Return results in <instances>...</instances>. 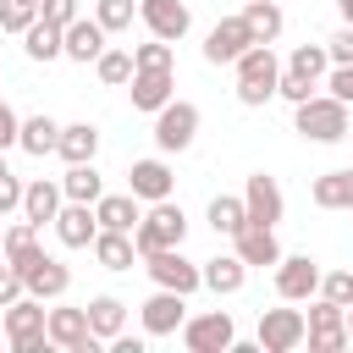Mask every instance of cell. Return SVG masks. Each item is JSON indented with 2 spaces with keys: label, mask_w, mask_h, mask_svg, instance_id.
<instances>
[{
  "label": "cell",
  "mask_w": 353,
  "mask_h": 353,
  "mask_svg": "<svg viewBox=\"0 0 353 353\" xmlns=\"http://www.w3.org/2000/svg\"><path fill=\"white\" fill-rule=\"evenodd\" d=\"M276 83H281L276 50H270V44H248V50L237 55V99H243L248 110H259V105L276 99Z\"/></svg>",
  "instance_id": "6da1fadb"
},
{
  "label": "cell",
  "mask_w": 353,
  "mask_h": 353,
  "mask_svg": "<svg viewBox=\"0 0 353 353\" xmlns=\"http://www.w3.org/2000/svg\"><path fill=\"white\" fill-rule=\"evenodd\" d=\"M292 127L309 143H336V138H347V105L336 94H309L303 105H292Z\"/></svg>",
  "instance_id": "7a4b0ae2"
},
{
  "label": "cell",
  "mask_w": 353,
  "mask_h": 353,
  "mask_svg": "<svg viewBox=\"0 0 353 353\" xmlns=\"http://www.w3.org/2000/svg\"><path fill=\"white\" fill-rule=\"evenodd\" d=\"M6 342L17 353H44L50 347V309H44V298L22 292L17 303H6Z\"/></svg>",
  "instance_id": "3957f363"
},
{
  "label": "cell",
  "mask_w": 353,
  "mask_h": 353,
  "mask_svg": "<svg viewBox=\"0 0 353 353\" xmlns=\"http://www.w3.org/2000/svg\"><path fill=\"white\" fill-rule=\"evenodd\" d=\"M182 237H188V215H182V204H171V199H154V204H149V215L132 226L138 254H154V248H182Z\"/></svg>",
  "instance_id": "277c9868"
},
{
  "label": "cell",
  "mask_w": 353,
  "mask_h": 353,
  "mask_svg": "<svg viewBox=\"0 0 353 353\" xmlns=\"http://www.w3.org/2000/svg\"><path fill=\"white\" fill-rule=\"evenodd\" d=\"M6 259L22 270V281H28L33 298H61V292L72 287V270H66L55 254H44L39 243H28V248H17V254H6Z\"/></svg>",
  "instance_id": "5b68a950"
},
{
  "label": "cell",
  "mask_w": 353,
  "mask_h": 353,
  "mask_svg": "<svg viewBox=\"0 0 353 353\" xmlns=\"http://www.w3.org/2000/svg\"><path fill=\"white\" fill-rule=\"evenodd\" d=\"M193 138H199V105L193 99H171V105L154 110V143H160V154H182Z\"/></svg>",
  "instance_id": "8992f818"
},
{
  "label": "cell",
  "mask_w": 353,
  "mask_h": 353,
  "mask_svg": "<svg viewBox=\"0 0 353 353\" xmlns=\"http://www.w3.org/2000/svg\"><path fill=\"white\" fill-rule=\"evenodd\" d=\"M182 342H188V353H232L237 347V325H232L226 309H210V314L182 320Z\"/></svg>",
  "instance_id": "52a82bcc"
},
{
  "label": "cell",
  "mask_w": 353,
  "mask_h": 353,
  "mask_svg": "<svg viewBox=\"0 0 353 353\" xmlns=\"http://www.w3.org/2000/svg\"><path fill=\"white\" fill-rule=\"evenodd\" d=\"M143 270L154 276V287H171V292L204 287V265H193L182 248H154V254H143Z\"/></svg>",
  "instance_id": "ba28073f"
},
{
  "label": "cell",
  "mask_w": 353,
  "mask_h": 353,
  "mask_svg": "<svg viewBox=\"0 0 353 353\" xmlns=\"http://www.w3.org/2000/svg\"><path fill=\"white\" fill-rule=\"evenodd\" d=\"M303 320H309V331H303L309 353H342V347H347V309H342V303L320 298Z\"/></svg>",
  "instance_id": "9c48e42d"
},
{
  "label": "cell",
  "mask_w": 353,
  "mask_h": 353,
  "mask_svg": "<svg viewBox=\"0 0 353 353\" xmlns=\"http://www.w3.org/2000/svg\"><path fill=\"white\" fill-rule=\"evenodd\" d=\"M320 265L309 259V254H281L276 259V292L287 298V303H303V298H314L320 292Z\"/></svg>",
  "instance_id": "30bf717a"
},
{
  "label": "cell",
  "mask_w": 353,
  "mask_h": 353,
  "mask_svg": "<svg viewBox=\"0 0 353 353\" xmlns=\"http://www.w3.org/2000/svg\"><path fill=\"white\" fill-rule=\"evenodd\" d=\"M254 44V33H248V22L243 17H221L210 33H204V61L210 66H237V55Z\"/></svg>",
  "instance_id": "8fae6325"
},
{
  "label": "cell",
  "mask_w": 353,
  "mask_h": 353,
  "mask_svg": "<svg viewBox=\"0 0 353 353\" xmlns=\"http://www.w3.org/2000/svg\"><path fill=\"white\" fill-rule=\"evenodd\" d=\"M303 331H309V320H303L298 309H265V314H259V347H265V353H292V347H303Z\"/></svg>",
  "instance_id": "7c38bea8"
},
{
  "label": "cell",
  "mask_w": 353,
  "mask_h": 353,
  "mask_svg": "<svg viewBox=\"0 0 353 353\" xmlns=\"http://www.w3.org/2000/svg\"><path fill=\"white\" fill-rule=\"evenodd\" d=\"M243 204H248V226H276V221H281V210H287L281 182H276V176H265V171H254V176H248Z\"/></svg>",
  "instance_id": "4fadbf2b"
},
{
  "label": "cell",
  "mask_w": 353,
  "mask_h": 353,
  "mask_svg": "<svg viewBox=\"0 0 353 353\" xmlns=\"http://www.w3.org/2000/svg\"><path fill=\"white\" fill-rule=\"evenodd\" d=\"M50 342L66 353H94L99 336L88 325V309H50Z\"/></svg>",
  "instance_id": "5bb4252c"
},
{
  "label": "cell",
  "mask_w": 353,
  "mask_h": 353,
  "mask_svg": "<svg viewBox=\"0 0 353 353\" xmlns=\"http://www.w3.org/2000/svg\"><path fill=\"white\" fill-rule=\"evenodd\" d=\"M182 320H188V292L160 287V292L143 303V331H149V336H176Z\"/></svg>",
  "instance_id": "9a60e30c"
},
{
  "label": "cell",
  "mask_w": 353,
  "mask_h": 353,
  "mask_svg": "<svg viewBox=\"0 0 353 353\" xmlns=\"http://www.w3.org/2000/svg\"><path fill=\"white\" fill-rule=\"evenodd\" d=\"M55 237H61L66 248H94V237H99V215H94V204L66 199L61 215H55Z\"/></svg>",
  "instance_id": "2e32d148"
},
{
  "label": "cell",
  "mask_w": 353,
  "mask_h": 353,
  "mask_svg": "<svg viewBox=\"0 0 353 353\" xmlns=\"http://www.w3.org/2000/svg\"><path fill=\"white\" fill-rule=\"evenodd\" d=\"M138 17H143V28H149L154 39H171V44L193 28V17H188L182 0H138Z\"/></svg>",
  "instance_id": "e0dca14e"
},
{
  "label": "cell",
  "mask_w": 353,
  "mask_h": 353,
  "mask_svg": "<svg viewBox=\"0 0 353 353\" xmlns=\"http://www.w3.org/2000/svg\"><path fill=\"white\" fill-rule=\"evenodd\" d=\"M105 39H110V33L99 28V17H77V22H66V61H83V66L99 61V55L110 50Z\"/></svg>",
  "instance_id": "ac0fdd59"
},
{
  "label": "cell",
  "mask_w": 353,
  "mask_h": 353,
  "mask_svg": "<svg viewBox=\"0 0 353 353\" xmlns=\"http://www.w3.org/2000/svg\"><path fill=\"white\" fill-rule=\"evenodd\" d=\"M176 99V72H132V110H160Z\"/></svg>",
  "instance_id": "d6986e66"
},
{
  "label": "cell",
  "mask_w": 353,
  "mask_h": 353,
  "mask_svg": "<svg viewBox=\"0 0 353 353\" xmlns=\"http://www.w3.org/2000/svg\"><path fill=\"white\" fill-rule=\"evenodd\" d=\"M127 193H138L143 204L171 199V165H165V160H132V171H127Z\"/></svg>",
  "instance_id": "ffe728a7"
},
{
  "label": "cell",
  "mask_w": 353,
  "mask_h": 353,
  "mask_svg": "<svg viewBox=\"0 0 353 353\" xmlns=\"http://www.w3.org/2000/svg\"><path fill=\"white\" fill-rule=\"evenodd\" d=\"M61 204H66L61 182H44V176H33V182H28V193H22V215H28L33 226H55Z\"/></svg>",
  "instance_id": "44dd1931"
},
{
  "label": "cell",
  "mask_w": 353,
  "mask_h": 353,
  "mask_svg": "<svg viewBox=\"0 0 353 353\" xmlns=\"http://www.w3.org/2000/svg\"><path fill=\"white\" fill-rule=\"evenodd\" d=\"M232 254L243 265H276L281 259V243H276V226H243L232 237Z\"/></svg>",
  "instance_id": "7402d4cb"
},
{
  "label": "cell",
  "mask_w": 353,
  "mask_h": 353,
  "mask_svg": "<svg viewBox=\"0 0 353 353\" xmlns=\"http://www.w3.org/2000/svg\"><path fill=\"white\" fill-rule=\"evenodd\" d=\"M138 204H143L138 193H99L94 215H99V226H110V232H132V226L143 221V210H138Z\"/></svg>",
  "instance_id": "603a6c76"
},
{
  "label": "cell",
  "mask_w": 353,
  "mask_h": 353,
  "mask_svg": "<svg viewBox=\"0 0 353 353\" xmlns=\"http://www.w3.org/2000/svg\"><path fill=\"white\" fill-rule=\"evenodd\" d=\"M94 259H99L105 270H132V259H143V254H138L132 232H110V226H99V237H94Z\"/></svg>",
  "instance_id": "cb8c5ba5"
},
{
  "label": "cell",
  "mask_w": 353,
  "mask_h": 353,
  "mask_svg": "<svg viewBox=\"0 0 353 353\" xmlns=\"http://www.w3.org/2000/svg\"><path fill=\"white\" fill-rule=\"evenodd\" d=\"M243 281H248V265H243L237 254H215V259H204V287H210L215 298L243 292Z\"/></svg>",
  "instance_id": "d4e9b609"
},
{
  "label": "cell",
  "mask_w": 353,
  "mask_h": 353,
  "mask_svg": "<svg viewBox=\"0 0 353 353\" xmlns=\"http://www.w3.org/2000/svg\"><path fill=\"white\" fill-rule=\"evenodd\" d=\"M83 309H88V325H94V336H99V342H110V336H121V331H127V303H121V298L99 292V298H88Z\"/></svg>",
  "instance_id": "484cf974"
},
{
  "label": "cell",
  "mask_w": 353,
  "mask_h": 353,
  "mask_svg": "<svg viewBox=\"0 0 353 353\" xmlns=\"http://www.w3.org/2000/svg\"><path fill=\"white\" fill-rule=\"evenodd\" d=\"M55 154H61L66 165H77V160H94V154H99V127H94V121H72V127H61V143H55Z\"/></svg>",
  "instance_id": "4316f807"
},
{
  "label": "cell",
  "mask_w": 353,
  "mask_h": 353,
  "mask_svg": "<svg viewBox=\"0 0 353 353\" xmlns=\"http://www.w3.org/2000/svg\"><path fill=\"white\" fill-rule=\"evenodd\" d=\"M309 199H314L320 210H353V165H347V171H325V176H314Z\"/></svg>",
  "instance_id": "83f0119b"
},
{
  "label": "cell",
  "mask_w": 353,
  "mask_h": 353,
  "mask_svg": "<svg viewBox=\"0 0 353 353\" xmlns=\"http://www.w3.org/2000/svg\"><path fill=\"white\" fill-rule=\"evenodd\" d=\"M22 50H28V61H55V55H66V28H55V22L39 17L22 33Z\"/></svg>",
  "instance_id": "f1b7e54d"
},
{
  "label": "cell",
  "mask_w": 353,
  "mask_h": 353,
  "mask_svg": "<svg viewBox=\"0 0 353 353\" xmlns=\"http://www.w3.org/2000/svg\"><path fill=\"white\" fill-rule=\"evenodd\" d=\"M55 143H61V121L55 116H28L22 121V132H17V149H28V154H55Z\"/></svg>",
  "instance_id": "f546056e"
},
{
  "label": "cell",
  "mask_w": 353,
  "mask_h": 353,
  "mask_svg": "<svg viewBox=\"0 0 353 353\" xmlns=\"http://www.w3.org/2000/svg\"><path fill=\"white\" fill-rule=\"evenodd\" d=\"M61 193H66V199H77V204H99V193H105V176L94 171V160H77V165H66V176H61Z\"/></svg>",
  "instance_id": "4dcf8cb0"
},
{
  "label": "cell",
  "mask_w": 353,
  "mask_h": 353,
  "mask_svg": "<svg viewBox=\"0 0 353 353\" xmlns=\"http://www.w3.org/2000/svg\"><path fill=\"white\" fill-rule=\"evenodd\" d=\"M204 215H210V232H215V237H237V232L248 226V204L232 199V193H215Z\"/></svg>",
  "instance_id": "1f68e13d"
},
{
  "label": "cell",
  "mask_w": 353,
  "mask_h": 353,
  "mask_svg": "<svg viewBox=\"0 0 353 353\" xmlns=\"http://www.w3.org/2000/svg\"><path fill=\"white\" fill-rule=\"evenodd\" d=\"M243 22H248L254 44H276L287 17H281V6H276V0H248V6H243Z\"/></svg>",
  "instance_id": "d6a6232c"
},
{
  "label": "cell",
  "mask_w": 353,
  "mask_h": 353,
  "mask_svg": "<svg viewBox=\"0 0 353 353\" xmlns=\"http://www.w3.org/2000/svg\"><path fill=\"white\" fill-rule=\"evenodd\" d=\"M132 66H138V72H176V50H171V39H154V33H149V44L132 50Z\"/></svg>",
  "instance_id": "836d02e7"
},
{
  "label": "cell",
  "mask_w": 353,
  "mask_h": 353,
  "mask_svg": "<svg viewBox=\"0 0 353 353\" xmlns=\"http://www.w3.org/2000/svg\"><path fill=\"white\" fill-rule=\"evenodd\" d=\"M325 66H331L325 44H298V50L287 55V72H298V77H309V83H320V77H325Z\"/></svg>",
  "instance_id": "e575fe53"
},
{
  "label": "cell",
  "mask_w": 353,
  "mask_h": 353,
  "mask_svg": "<svg viewBox=\"0 0 353 353\" xmlns=\"http://www.w3.org/2000/svg\"><path fill=\"white\" fill-rule=\"evenodd\" d=\"M94 72H99V83H105V88H121V83H132V72H138V66H132V55H127V50H105V55L94 61Z\"/></svg>",
  "instance_id": "d590c367"
},
{
  "label": "cell",
  "mask_w": 353,
  "mask_h": 353,
  "mask_svg": "<svg viewBox=\"0 0 353 353\" xmlns=\"http://www.w3.org/2000/svg\"><path fill=\"white\" fill-rule=\"evenodd\" d=\"M39 22V0H0V28L6 33H28Z\"/></svg>",
  "instance_id": "8d00e7d4"
},
{
  "label": "cell",
  "mask_w": 353,
  "mask_h": 353,
  "mask_svg": "<svg viewBox=\"0 0 353 353\" xmlns=\"http://www.w3.org/2000/svg\"><path fill=\"white\" fill-rule=\"evenodd\" d=\"M132 0H94V17H99V28L105 33H121V28H132Z\"/></svg>",
  "instance_id": "74e56055"
},
{
  "label": "cell",
  "mask_w": 353,
  "mask_h": 353,
  "mask_svg": "<svg viewBox=\"0 0 353 353\" xmlns=\"http://www.w3.org/2000/svg\"><path fill=\"white\" fill-rule=\"evenodd\" d=\"M320 298H331V303H353V270H325L320 276Z\"/></svg>",
  "instance_id": "f35d334b"
},
{
  "label": "cell",
  "mask_w": 353,
  "mask_h": 353,
  "mask_svg": "<svg viewBox=\"0 0 353 353\" xmlns=\"http://www.w3.org/2000/svg\"><path fill=\"white\" fill-rule=\"evenodd\" d=\"M325 55H331V66H353V28H347V22L325 39Z\"/></svg>",
  "instance_id": "ab89813d"
},
{
  "label": "cell",
  "mask_w": 353,
  "mask_h": 353,
  "mask_svg": "<svg viewBox=\"0 0 353 353\" xmlns=\"http://www.w3.org/2000/svg\"><path fill=\"white\" fill-rule=\"evenodd\" d=\"M22 292H28V281H22V270H17L11 259H0V309H6V303H17Z\"/></svg>",
  "instance_id": "60d3db41"
},
{
  "label": "cell",
  "mask_w": 353,
  "mask_h": 353,
  "mask_svg": "<svg viewBox=\"0 0 353 353\" xmlns=\"http://www.w3.org/2000/svg\"><path fill=\"white\" fill-rule=\"evenodd\" d=\"M276 94H281V99H292V105H303V99H309V94H314V83H309V77H298V72H287V66H281V83H276Z\"/></svg>",
  "instance_id": "b9f144b4"
},
{
  "label": "cell",
  "mask_w": 353,
  "mask_h": 353,
  "mask_svg": "<svg viewBox=\"0 0 353 353\" xmlns=\"http://www.w3.org/2000/svg\"><path fill=\"white\" fill-rule=\"evenodd\" d=\"M0 243H6V254H17V248H28V243H39V226L22 215L17 226H6V232H0Z\"/></svg>",
  "instance_id": "7bdbcfd3"
},
{
  "label": "cell",
  "mask_w": 353,
  "mask_h": 353,
  "mask_svg": "<svg viewBox=\"0 0 353 353\" xmlns=\"http://www.w3.org/2000/svg\"><path fill=\"white\" fill-rule=\"evenodd\" d=\"M22 193H28V182H22L17 171H6V176H0V215L22 210Z\"/></svg>",
  "instance_id": "ee69618b"
},
{
  "label": "cell",
  "mask_w": 353,
  "mask_h": 353,
  "mask_svg": "<svg viewBox=\"0 0 353 353\" xmlns=\"http://www.w3.org/2000/svg\"><path fill=\"white\" fill-rule=\"evenodd\" d=\"M39 17L55 22V28H66V22H77V0H39Z\"/></svg>",
  "instance_id": "f6af8a7d"
},
{
  "label": "cell",
  "mask_w": 353,
  "mask_h": 353,
  "mask_svg": "<svg viewBox=\"0 0 353 353\" xmlns=\"http://www.w3.org/2000/svg\"><path fill=\"white\" fill-rule=\"evenodd\" d=\"M325 88L342 99V105H353V66H331V77H325Z\"/></svg>",
  "instance_id": "bcb514c9"
},
{
  "label": "cell",
  "mask_w": 353,
  "mask_h": 353,
  "mask_svg": "<svg viewBox=\"0 0 353 353\" xmlns=\"http://www.w3.org/2000/svg\"><path fill=\"white\" fill-rule=\"evenodd\" d=\"M17 132H22V121H17V110L0 99V149H11V143H17Z\"/></svg>",
  "instance_id": "7dc6e473"
},
{
  "label": "cell",
  "mask_w": 353,
  "mask_h": 353,
  "mask_svg": "<svg viewBox=\"0 0 353 353\" xmlns=\"http://www.w3.org/2000/svg\"><path fill=\"white\" fill-rule=\"evenodd\" d=\"M336 11H342V22L353 28V0H336Z\"/></svg>",
  "instance_id": "c3c4849f"
},
{
  "label": "cell",
  "mask_w": 353,
  "mask_h": 353,
  "mask_svg": "<svg viewBox=\"0 0 353 353\" xmlns=\"http://www.w3.org/2000/svg\"><path fill=\"white\" fill-rule=\"evenodd\" d=\"M347 342H353V303H347Z\"/></svg>",
  "instance_id": "681fc988"
},
{
  "label": "cell",
  "mask_w": 353,
  "mask_h": 353,
  "mask_svg": "<svg viewBox=\"0 0 353 353\" xmlns=\"http://www.w3.org/2000/svg\"><path fill=\"white\" fill-rule=\"evenodd\" d=\"M6 171H11V165H6V149H0V176H6Z\"/></svg>",
  "instance_id": "f907efd6"
},
{
  "label": "cell",
  "mask_w": 353,
  "mask_h": 353,
  "mask_svg": "<svg viewBox=\"0 0 353 353\" xmlns=\"http://www.w3.org/2000/svg\"><path fill=\"white\" fill-rule=\"evenodd\" d=\"M0 259H6V243H0Z\"/></svg>",
  "instance_id": "816d5d0a"
}]
</instances>
